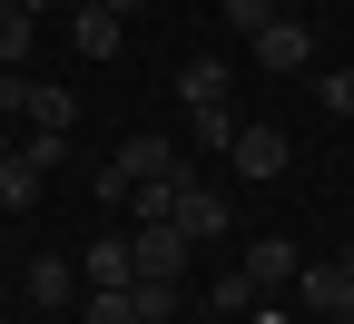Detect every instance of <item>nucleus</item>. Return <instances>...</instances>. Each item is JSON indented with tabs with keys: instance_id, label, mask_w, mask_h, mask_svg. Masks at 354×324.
Wrapping results in <instances>:
<instances>
[{
	"instance_id": "f257e3e1",
	"label": "nucleus",
	"mask_w": 354,
	"mask_h": 324,
	"mask_svg": "<svg viewBox=\"0 0 354 324\" xmlns=\"http://www.w3.org/2000/svg\"><path fill=\"white\" fill-rule=\"evenodd\" d=\"M167 226H177L187 246H197V236H227V197H216L207 177L187 167V177H177V207H167Z\"/></svg>"
},
{
	"instance_id": "f03ea898",
	"label": "nucleus",
	"mask_w": 354,
	"mask_h": 324,
	"mask_svg": "<svg viewBox=\"0 0 354 324\" xmlns=\"http://www.w3.org/2000/svg\"><path fill=\"white\" fill-rule=\"evenodd\" d=\"M286 158H295V148H286V128H266V118H246V128H236V148H227V167L256 177V187H266V177H286Z\"/></svg>"
},
{
	"instance_id": "7ed1b4c3",
	"label": "nucleus",
	"mask_w": 354,
	"mask_h": 324,
	"mask_svg": "<svg viewBox=\"0 0 354 324\" xmlns=\"http://www.w3.org/2000/svg\"><path fill=\"white\" fill-rule=\"evenodd\" d=\"M246 50H256V69H276V79H286V69H305V59H315V39H305V20H295V10H276V20L246 39Z\"/></svg>"
},
{
	"instance_id": "20e7f679",
	"label": "nucleus",
	"mask_w": 354,
	"mask_h": 324,
	"mask_svg": "<svg viewBox=\"0 0 354 324\" xmlns=\"http://www.w3.org/2000/svg\"><path fill=\"white\" fill-rule=\"evenodd\" d=\"M295 295L315 305V314H335V324H354V265H295Z\"/></svg>"
},
{
	"instance_id": "39448f33",
	"label": "nucleus",
	"mask_w": 354,
	"mask_h": 324,
	"mask_svg": "<svg viewBox=\"0 0 354 324\" xmlns=\"http://www.w3.org/2000/svg\"><path fill=\"white\" fill-rule=\"evenodd\" d=\"M236 128H246L236 99H207V108H187V148H197V158H227V148H236Z\"/></svg>"
},
{
	"instance_id": "423d86ee",
	"label": "nucleus",
	"mask_w": 354,
	"mask_h": 324,
	"mask_svg": "<svg viewBox=\"0 0 354 324\" xmlns=\"http://www.w3.org/2000/svg\"><path fill=\"white\" fill-rule=\"evenodd\" d=\"M79 275H88V295H118V285H138V256H128V236H99Z\"/></svg>"
},
{
	"instance_id": "0eeeda50",
	"label": "nucleus",
	"mask_w": 354,
	"mask_h": 324,
	"mask_svg": "<svg viewBox=\"0 0 354 324\" xmlns=\"http://www.w3.org/2000/svg\"><path fill=\"white\" fill-rule=\"evenodd\" d=\"M295 265H305V256H295V246H286V236H256V246H246V265H236V275H246V285H256V295H266V285H295Z\"/></svg>"
},
{
	"instance_id": "6e6552de",
	"label": "nucleus",
	"mask_w": 354,
	"mask_h": 324,
	"mask_svg": "<svg viewBox=\"0 0 354 324\" xmlns=\"http://www.w3.org/2000/svg\"><path fill=\"white\" fill-rule=\"evenodd\" d=\"M128 256H138V275H177V265H187V236L158 216V226H138V236H128Z\"/></svg>"
},
{
	"instance_id": "1a4fd4ad",
	"label": "nucleus",
	"mask_w": 354,
	"mask_h": 324,
	"mask_svg": "<svg viewBox=\"0 0 354 324\" xmlns=\"http://www.w3.org/2000/svg\"><path fill=\"white\" fill-rule=\"evenodd\" d=\"M69 39H79L88 59H118V39H128V20H118V10H99V0H79V20H69Z\"/></svg>"
},
{
	"instance_id": "9d476101",
	"label": "nucleus",
	"mask_w": 354,
	"mask_h": 324,
	"mask_svg": "<svg viewBox=\"0 0 354 324\" xmlns=\"http://www.w3.org/2000/svg\"><path fill=\"white\" fill-rule=\"evenodd\" d=\"M30 39H39V20L20 0H0V69H30Z\"/></svg>"
},
{
	"instance_id": "9b49d317",
	"label": "nucleus",
	"mask_w": 354,
	"mask_h": 324,
	"mask_svg": "<svg viewBox=\"0 0 354 324\" xmlns=\"http://www.w3.org/2000/svg\"><path fill=\"white\" fill-rule=\"evenodd\" d=\"M69 295H79V265L69 256H39L30 265V305H69Z\"/></svg>"
},
{
	"instance_id": "f8f14e48",
	"label": "nucleus",
	"mask_w": 354,
	"mask_h": 324,
	"mask_svg": "<svg viewBox=\"0 0 354 324\" xmlns=\"http://www.w3.org/2000/svg\"><path fill=\"white\" fill-rule=\"evenodd\" d=\"M128 305H138V324H167V314H177V275H138Z\"/></svg>"
},
{
	"instance_id": "ddd939ff",
	"label": "nucleus",
	"mask_w": 354,
	"mask_h": 324,
	"mask_svg": "<svg viewBox=\"0 0 354 324\" xmlns=\"http://www.w3.org/2000/svg\"><path fill=\"white\" fill-rule=\"evenodd\" d=\"M177 88H187V108L227 99V59H187V69H177Z\"/></svg>"
},
{
	"instance_id": "4468645a",
	"label": "nucleus",
	"mask_w": 354,
	"mask_h": 324,
	"mask_svg": "<svg viewBox=\"0 0 354 324\" xmlns=\"http://www.w3.org/2000/svg\"><path fill=\"white\" fill-rule=\"evenodd\" d=\"M0 207H20V216L39 207V167L30 158H0Z\"/></svg>"
},
{
	"instance_id": "2eb2a0df",
	"label": "nucleus",
	"mask_w": 354,
	"mask_h": 324,
	"mask_svg": "<svg viewBox=\"0 0 354 324\" xmlns=\"http://www.w3.org/2000/svg\"><path fill=\"white\" fill-rule=\"evenodd\" d=\"M39 177H50V167H69V128H30V148H20Z\"/></svg>"
},
{
	"instance_id": "dca6fc26",
	"label": "nucleus",
	"mask_w": 354,
	"mask_h": 324,
	"mask_svg": "<svg viewBox=\"0 0 354 324\" xmlns=\"http://www.w3.org/2000/svg\"><path fill=\"white\" fill-rule=\"evenodd\" d=\"M276 10H286V0H227V30H236V39H256Z\"/></svg>"
},
{
	"instance_id": "f3484780",
	"label": "nucleus",
	"mask_w": 354,
	"mask_h": 324,
	"mask_svg": "<svg viewBox=\"0 0 354 324\" xmlns=\"http://www.w3.org/2000/svg\"><path fill=\"white\" fill-rule=\"evenodd\" d=\"M79 324H138V305H128V285H118V295H88Z\"/></svg>"
},
{
	"instance_id": "a211bd4d",
	"label": "nucleus",
	"mask_w": 354,
	"mask_h": 324,
	"mask_svg": "<svg viewBox=\"0 0 354 324\" xmlns=\"http://www.w3.org/2000/svg\"><path fill=\"white\" fill-rule=\"evenodd\" d=\"M315 99H325V118H354V69H335V79H315Z\"/></svg>"
},
{
	"instance_id": "6ab92c4d",
	"label": "nucleus",
	"mask_w": 354,
	"mask_h": 324,
	"mask_svg": "<svg viewBox=\"0 0 354 324\" xmlns=\"http://www.w3.org/2000/svg\"><path fill=\"white\" fill-rule=\"evenodd\" d=\"M99 10H118V20H138V10H148V0H99Z\"/></svg>"
},
{
	"instance_id": "aec40b11",
	"label": "nucleus",
	"mask_w": 354,
	"mask_h": 324,
	"mask_svg": "<svg viewBox=\"0 0 354 324\" xmlns=\"http://www.w3.org/2000/svg\"><path fill=\"white\" fill-rule=\"evenodd\" d=\"M20 10H30V20H39V10H59V0H20Z\"/></svg>"
},
{
	"instance_id": "412c9836",
	"label": "nucleus",
	"mask_w": 354,
	"mask_h": 324,
	"mask_svg": "<svg viewBox=\"0 0 354 324\" xmlns=\"http://www.w3.org/2000/svg\"><path fill=\"white\" fill-rule=\"evenodd\" d=\"M335 265H354V236H344V246H335Z\"/></svg>"
},
{
	"instance_id": "4be33fe9",
	"label": "nucleus",
	"mask_w": 354,
	"mask_h": 324,
	"mask_svg": "<svg viewBox=\"0 0 354 324\" xmlns=\"http://www.w3.org/2000/svg\"><path fill=\"white\" fill-rule=\"evenodd\" d=\"M0 158H10V118H0Z\"/></svg>"
}]
</instances>
